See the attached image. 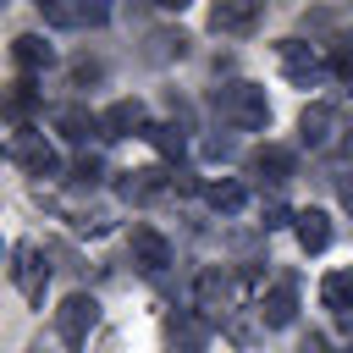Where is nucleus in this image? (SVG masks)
<instances>
[{
	"instance_id": "obj_12",
	"label": "nucleus",
	"mask_w": 353,
	"mask_h": 353,
	"mask_svg": "<svg viewBox=\"0 0 353 353\" xmlns=\"http://www.w3.org/2000/svg\"><path fill=\"white\" fill-rule=\"evenodd\" d=\"M259 314H265V325H270V331H281V325H292V314H298V287H292V281H276V287L265 292V303H259Z\"/></svg>"
},
{
	"instance_id": "obj_10",
	"label": "nucleus",
	"mask_w": 353,
	"mask_h": 353,
	"mask_svg": "<svg viewBox=\"0 0 353 353\" xmlns=\"http://www.w3.org/2000/svg\"><path fill=\"white\" fill-rule=\"evenodd\" d=\"M331 132H336V110H331V105H303V116H298V143H303V149H331Z\"/></svg>"
},
{
	"instance_id": "obj_17",
	"label": "nucleus",
	"mask_w": 353,
	"mask_h": 353,
	"mask_svg": "<svg viewBox=\"0 0 353 353\" xmlns=\"http://www.w3.org/2000/svg\"><path fill=\"white\" fill-rule=\"evenodd\" d=\"M320 298H325L331 314H353V270H331L320 281Z\"/></svg>"
},
{
	"instance_id": "obj_2",
	"label": "nucleus",
	"mask_w": 353,
	"mask_h": 353,
	"mask_svg": "<svg viewBox=\"0 0 353 353\" xmlns=\"http://www.w3.org/2000/svg\"><path fill=\"white\" fill-rule=\"evenodd\" d=\"M39 17L50 28H105L110 6L105 0H39Z\"/></svg>"
},
{
	"instance_id": "obj_21",
	"label": "nucleus",
	"mask_w": 353,
	"mask_h": 353,
	"mask_svg": "<svg viewBox=\"0 0 353 353\" xmlns=\"http://www.w3.org/2000/svg\"><path fill=\"white\" fill-rule=\"evenodd\" d=\"M143 138H149L165 160H182V149H188V138H182L176 127H160V121H149V132H143Z\"/></svg>"
},
{
	"instance_id": "obj_14",
	"label": "nucleus",
	"mask_w": 353,
	"mask_h": 353,
	"mask_svg": "<svg viewBox=\"0 0 353 353\" xmlns=\"http://www.w3.org/2000/svg\"><path fill=\"white\" fill-rule=\"evenodd\" d=\"M11 55H17V66H28V72H39V66H55V44H50V39H39V33H22V39H11Z\"/></svg>"
},
{
	"instance_id": "obj_8",
	"label": "nucleus",
	"mask_w": 353,
	"mask_h": 353,
	"mask_svg": "<svg viewBox=\"0 0 353 353\" xmlns=\"http://www.w3.org/2000/svg\"><path fill=\"white\" fill-rule=\"evenodd\" d=\"M11 259H17V265H11V276H17V292H22L28 303H44V276H50V270H44V254H39L33 243H22Z\"/></svg>"
},
{
	"instance_id": "obj_19",
	"label": "nucleus",
	"mask_w": 353,
	"mask_h": 353,
	"mask_svg": "<svg viewBox=\"0 0 353 353\" xmlns=\"http://www.w3.org/2000/svg\"><path fill=\"white\" fill-rule=\"evenodd\" d=\"M160 188H165V176H160V171H127L121 199H127V204H143V199H154Z\"/></svg>"
},
{
	"instance_id": "obj_24",
	"label": "nucleus",
	"mask_w": 353,
	"mask_h": 353,
	"mask_svg": "<svg viewBox=\"0 0 353 353\" xmlns=\"http://www.w3.org/2000/svg\"><path fill=\"white\" fill-rule=\"evenodd\" d=\"M287 221H298L287 204H265V232H276V226H287Z\"/></svg>"
},
{
	"instance_id": "obj_25",
	"label": "nucleus",
	"mask_w": 353,
	"mask_h": 353,
	"mask_svg": "<svg viewBox=\"0 0 353 353\" xmlns=\"http://www.w3.org/2000/svg\"><path fill=\"white\" fill-rule=\"evenodd\" d=\"M204 154H210V160H232V138H210Z\"/></svg>"
},
{
	"instance_id": "obj_15",
	"label": "nucleus",
	"mask_w": 353,
	"mask_h": 353,
	"mask_svg": "<svg viewBox=\"0 0 353 353\" xmlns=\"http://www.w3.org/2000/svg\"><path fill=\"white\" fill-rule=\"evenodd\" d=\"M204 199H210V210H215V215H237V210L248 204V188H243L237 176H221V182H210V188H204Z\"/></svg>"
},
{
	"instance_id": "obj_16",
	"label": "nucleus",
	"mask_w": 353,
	"mask_h": 353,
	"mask_svg": "<svg viewBox=\"0 0 353 353\" xmlns=\"http://www.w3.org/2000/svg\"><path fill=\"white\" fill-rule=\"evenodd\" d=\"M254 171L270 176V182H287V176H292V149H281V143H259V149H254Z\"/></svg>"
},
{
	"instance_id": "obj_26",
	"label": "nucleus",
	"mask_w": 353,
	"mask_h": 353,
	"mask_svg": "<svg viewBox=\"0 0 353 353\" xmlns=\"http://www.w3.org/2000/svg\"><path fill=\"white\" fill-rule=\"evenodd\" d=\"M342 204H347V210H353V171H347V176H342Z\"/></svg>"
},
{
	"instance_id": "obj_3",
	"label": "nucleus",
	"mask_w": 353,
	"mask_h": 353,
	"mask_svg": "<svg viewBox=\"0 0 353 353\" xmlns=\"http://www.w3.org/2000/svg\"><path fill=\"white\" fill-rule=\"evenodd\" d=\"M55 325H61V342H66V347H83L88 331L99 325V298H94V292H72V298L55 309Z\"/></svg>"
},
{
	"instance_id": "obj_18",
	"label": "nucleus",
	"mask_w": 353,
	"mask_h": 353,
	"mask_svg": "<svg viewBox=\"0 0 353 353\" xmlns=\"http://www.w3.org/2000/svg\"><path fill=\"white\" fill-rule=\"evenodd\" d=\"M55 127H61V138H72V143H88V132H99V116H88L83 105H66V110L55 116Z\"/></svg>"
},
{
	"instance_id": "obj_20",
	"label": "nucleus",
	"mask_w": 353,
	"mask_h": 353,
	"mask_svg": "<svg viewBox=\"0 0 353 353\" xmlns=\"http://www.w3.org/2000/svg\"><path fill=\"white\" fill-rule=\"evenodd\" d=\"M199 303H204V309L232 303V276H226V270H204V276H199Z\"/></svg>"
},
{
	"instance_id": "obj_6",
	"label": "nucleus",
	"mask_w": 353,
	"mask_h": 353,
	"mask_svg": "<svg viewBox=\"0 0 353 353\" xmlns=\"http://www.w3.org/2000/svg\"><path fill=\"white\" fill-rule=\"evenodd\" d=\"M259 17H265L259 0H221V6H210V28L215 33H254Z\"/></svg>"
},
{
	"instance_id": "obj_13",
	"label": "nucleus",
	"mask_w": 353,
	"mask_h": 353,
	"mask_svg": "<svg viewBox=\"0 0 353 353\" xmlns=\"http://www.w3.org/2000/svg\"><path fill=\"white\" fill-rule=\"evenodd\" d=\"M298 243H303V254H320V248H331V221H325V210H298Z\"/></svg>"
},
{
	"instance_id": "obj_23",
	"label": "nucleus",
	"mask_w": 353,
	"mask_h": 353,
	"mask_svg": "<svg viewBox=\"0 0 353 353\" xmlns=\"http://www.w3.org/2000/svg\"><path fill=\"white\" fill-rule=\"evenodd\" d=\"M72 176H77V182H88V188H94V182H99V176H105V165H99V154H83V160H77V165H72Z\"/></svg>"
},
{
	"instance_id": "obj_22",
	"label": "nucleus",
	"mask_w": 353,
	"mask_h": 353,
	"mask_svg": "<svg viewBox=\"0 0 353 353\" xmlns=\"http://www.w3.org/2000/svg\"><path fill=\"white\" fill-rule=\"evenodd\" d=\"M33 105H39V88H33V83H11V88H6V99H0V110H6V116H28Z\"/></svg>"
},
{
	"instance_id": "obj_7",
	"label": "nucleus",
	"mask_w": 353,
	"mask_h": 353,
	"mask_svg": "<svg viewBox=\"0 0 353 353\" xmlns=\"http://www.w3.org/2000/svg\"><path fill=\"white\" fill-rule=\"evenodd\" d=\"M127 248H132V265H138V270H149V276H160V270L171 265V243H165L154 226H132Z\"/></svg>"
},
{
	"instance_id": "obj_5",
	"label": "nucleus",
	"mask_w": 353,
	"mask_h": 353,
	"mask_svg": "<svg viewBox=\"0 0 353 353\" xmlns=\"http://www.w3.org/2000/svg\"><path fill=\"white\" fill-rule=\"evenodd\" d=\"M99 132L105 138H143L149 132V110H143V99H116V105H105V116H99Z\"/></svg>"
},
{
	"instance_id": "obj_11",
	"label": "nucleus",
	"mask_w": 353,
	"mask_h": 353,
	"mask_svg": "<svg viewBox=\"0 0 353 353\" xmlns=\"http://www.w3.org/2000/svg\"><path fill=\"white\" fill-rule=\"evenodd\" d=\"M165 331H171V342H176L182 353H204V347H210V320L193 314V309H176Z\"/></svg>"
},
{
	"instance_id": "obj_9",
	"label": "nucleus",
	"mask_w": 353,
	"mask_h": 353,
	"mask_svg": "<svg viewBox=\"0 0 353 353\" xmlns=\"http://www.w3.org/2000/svg\"><path fill=\"white\" fill-rule=\"evenodd\" d=\"M17 160H22L28 176H55V171H61V154H55V143H50L44 132H22V138H17Z\"/></svg>"
},
{
	"instance_id": "obj_4",
	"label": "nucleus",
	"mask_w": 353,
	"mask_h": 353,
	"mask_svg": "<svg viewBox=\"0 0 353 353\" xmlns=\"http://www.w3.org/2000/svg\"><path fill=\"white\" fill-rule=\"evenodd\" d=\"M276 61H281V72H287L298 88H309V83H320V77H325L320 50H314V44H303V39H281V44H276Z\"/></svg>"
},
{
	"instance_id": "obj_1",
	"label": "nucleus",
	"mask_w": 353,
	"mask_h": 353,
	"mask_svg": "<svg viewBox=\"0 0 353 353\" xmlns=\"http://www.w3.org/2000/svg\"><path fill=\"white\" fill-rule=\"evenodd\" d=\"M210 105L221 110V121H232L237 132H265L270 127V99L259 83H226L210 94Z\"/></svg>"
}]
</instances>
